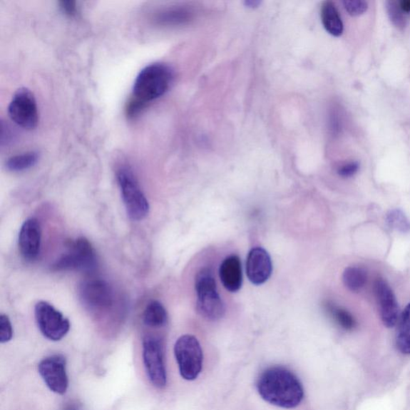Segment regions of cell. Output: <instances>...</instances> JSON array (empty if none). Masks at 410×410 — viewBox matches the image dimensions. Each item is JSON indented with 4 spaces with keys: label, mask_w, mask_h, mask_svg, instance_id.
<instances>
[{
    "label": "cell",
    "mask_w": 410,
    "mask_h": 410,
    "mask_svg": "<svg viewBox=\"0 0 410 410\" xmlns=\"http://www.w3.org/2000/svg\"><path fill=\"white\" fill-rule=\"evenodd\" d=\"M262 399L283 409H294L301 404L304 391L298 377L287 368L272 367L266 369L257 381Z\"/></svg>",
    "instance_id": "cell-1"
},
{
    "label": "cell",
    "mask_w": 410,
    "mask_h": 410,
    "mask_svg": "<svg viewBox=\"0 0 410 410\" xmlns=\"http://www.w3.org/2000/svg\"><path fill=\"white\" fill-rule=\"evenodd\" d=\"M173 81V70L167 64H149L136 76L132 97L148 106L164 96L170 88Z\"/></svg>",
    "instance_id": "cell-2"
},
{
    "label": "cell",
    "mask_w": 410,
    "mask_h": 410,
    "mask_svg": "<svg viewBox=\"0 0 410 410\" xmlns=\"http://www.w3.org/2000/svg\"><path fill=\"white\" fill-rule=\"evenodd\" d=\"M195 289L198 295V314L211 322L222 318L225 314V304L218 294L216 280L210 269L205 268L198 273Z\"/></svg>",
    "instance_id": "cell-3"
},
{
    "label": "cell",
    "mask_w": 410,
    "mask_h": 410,
    "mask_svg": "<svg viewBox=\"0 0 410 410\" xmlns=\"http://www.w3.org/2000/svg\"><path fill=\"white\" fill-rule=\"evenodd\" d=\"M174 354L180 376L186 381L198 379L203 368V350L196 337L186 334L175 342Z\"/></svg>",
    "instance_id": "cell-4"
},
{
    "label": "cell",
    "mask_w": 410,
    "mask_h": 410,
    "mask_svg": "<svg viewBox=\"0 0 410 410\" xmlns=\"http://www.w3.org/2000/svg\"><path fill=\"white\" fill-rule=\"evenodd\" d=\"M117 180L128 216L135 221L144 220L149 212V204L132 170L121 168L117 172Z\"/></svg>",
    "instance_id": "cell-5"
},
{
    "label": "cell",
    "mask_w": 410,
    "mask_h": 410,
    "mask_svg": "<svg viewBox=\"0 0 410 410\" xmlns=\"http://www.w3.org/2000/svg\"><path fill=\"white\" fill-rule=\"evenodd\" d=\"M97 267V257L92 244L86 237L71 242L68 252L52 265L55 271L79 270L86 272L94 271Z\"/></svg>",
    "instance_id": "cell-6"
},
{
    "label": "cell",
    "mask_w": 410,
    "mask_h": 410,
    "mask_svg": "<svg viewBox=\"0 0 410 410\" xmlns=\"http://www.w3.org/2000/svg\"><path fill=\"white\" fill-rule=\"evenodd\" d=\"M143 359L149 380L159 389L167 385L164 347L158 337L148 336L143 341Z\"/></svg>",
    "instance_id": "cell-7"
},
{
    "label": "cell",
    "mask_w": 410,
    "mask_h": 410,
    "mask_svg": "<svg viewBox=\"0 0 410 410\" xmlns=\"http://www.w3.org/2000/svg\"><path fill=\"white\" fill-rule=\"evenodd\" d=\"M35 315L39 329L48 340L61 341L70 330L68 319L46 302L36 304Z\"/></svg>",
    "instance_id": "cell-8"
},
{
    "label": "cell",
    "mask_w": 410,
    "mask_h": 410,
    "mask_svg": "<svg viewBox=\"0 0 410 410\" xmlns=\"http://www.w3.org/2000/svg\"><path fill=\"white\" fill-rule=\"evenodd\" d=\"M9 115L18 126L35 129L39 123V113L34 94L28 88L17 90L9 103Z\"/></svg>",
    "instance_id": "cell-9"
},
{
    "label": "cell",
    "mask_w": 410,
    "mask_h": 410,
    "mask_svg": "<svg viewBox=\"0 0 410 410\" xmlns=\"http://www.w3.org/2000/svg\"><path fill=\"white\" fill-rule=\"evenodd\" d=\"M39 374L51 391L63 395L67 392L68 377L66 360L61 355H52L43 359L38 366Z\"/></svg>",
    "instance_id": "cell-10"
},
{
    "label": "cell",
    "mask_w": 410,
    "mask_h": 410,
    "mask_svg": "<svg viewBox=\"0 0 410 410\" xmlns=\"http://www.w3.org/2000/svg\"><path fill=\"white\" fill-rule=\"evenodd\" d=\"M374 292L384 324L393 328L399 320V307L391 287L386 280L379 277L374 283Z\"/></svg>",
    "instance_id": "cell-11"
},
{
    "label": "cell",
    "mask_w": 410,
    "mask_h": 410,
    "mask_svg": "<svg viewBox=\"0 0 410 410\" xmlns=\"http://www.w3.org/2000/svg\"><path fill=\"white\" fill-rule=\"evenodd\" d=\"M80 294L83 302L92 309L106 310L113 304L112 288L101 278H91L83 282Z\"/></svg>",
    "instance_id": "cell-12"
},
{
    "label": "cell",
    "mask_w": 410,
    "mask_h": 410,
    "mask_svg": "<svg viewBox=\"0 0 410 410\" xmlns=\"http://www.w3.org/2000/svg\"><path fill=\"white\" fill-rule=\"evenodd\" d=\"M41 236V226L37 219L25 221L19 233V249L24 259L32 262L40 255Z\"/></svg>",
    "instance_id": "cell-13"
},
{
    "label": "cell",
    "mask_w": 410,
    "mask_h": 410,
    "mask_svg": "<svg viewBox=\"0 0 410 410\" xmlns=\"http://www.w3.org/2000/svg\"><path fill=\"white\" fill-rule=\"evenodd\" d=\"M246 272L253 285H260L268 281L272 272L269 252L260 247L252 249L247 258Z\"/></svg>",
    "instance_id": "cell-14"
},
{
    "label": "cell",
    "mask_w": 410,
    "mask_h": 410,
    "mask_svg": "<svg viewBox=\"0 0 410 410\" xmlns=\"http://www.w3.org/2000/svg\"><path fill=\"white\" fill-rule=\"evenodd\" d=\"M220 277L224 287L232 292L242 288L243 282L242 267L240 258L232 255L225 259L220 267Z\"/></svg>",
    "instance_id": "cell-15"
},
{
    "label": "cell",
    "mask_w": 410,
    "mask_h": 410,
    "mask_svg": "<svg viewBox=\"0 0 410 410\" xmlns=\"http://www.w3.org/2000/svg\"><path fill=\"white\" fill-rule=\"evenodd\" d=\"M193 11L184 6H170L162 9L153 16V21L159 26H178L190 22L193 18Z\"/></svg>",
    "instance_id": "cell-16"
},
{
    "label": "cell",
    "mask_w": 410,
    "mask_h": 410,
    "mask_svg": "<svg viewBox=\"0 0 410 410\" xmlns=\"http://www.w3.org/2000/svg\"><path fill=\"white\" fill-rule=\"evenodd\" d=\"M322 21L325 30L332 36L338 37L342 35L344 25L339 12L335 4L325 1L321 9Z\"/></svg>",
    "instance_id": "cell-17"
},
{
    "label": "cell",
    "mask_w": 410,
    "mask_h": 410,
    "mask_svg": "<svg viewBox=\"0 0 410 410\" xmlns=\"http://www.w3.org/2000/svg\"><path fill=\"white\" fill-rule=\"evenodd\" d=\"M396 344L401 354L410 355V304L407 305L399 318Z\"/></svg>",
    "instance_id": "cell-18"
},
{
    "label": "cell",
    "mask_w": 410,
    "mask_h": 410,
    "mask_svg": "<svg viewBox=\"0 0 410 410\" xmlns=\"http://www.w3.org/2000/svg\"><path fill=\"white\" fill-rule=\"evenodd\" d=\"M342 281L349 290L359 292L367 284L368 273L361 267L349 266L343 272Z\"/></svg>",
    "instance_id": "cell-19"
},
{
    "label": "cell",
    "mask_w": 410,
    "mask_h": 410,
    "mask_svg": "<svg viewBox=\"0 0 410 410\" xmlns=\"http://www.w3.org/2000/svg\"><path fill=\"white\" fill-rule=\"evenodd\" d=\"M143 319L148 327L160 328L164 327L167 322V311L161 303L153 301L147 305Z\"/></svg>",
    "instance_id": "cell-20"
},
{
    "label": "cell",
    "mask_w": 410,
    "mask_h": 410,
    "mask_svg": "<svg viewBox=\"0 0 410 410\" xmlns=\"http://www.w3.org/2000/svg\"><path fill=\"white\" fill-rule=\"evenodd\" d=\"M324 309L329 316L341 328L347 331H352L356 329L357 323L354 317L350 312L342 307H337L334 303L327 302Z\"/></svg>",
    "instance_id": "cell-21"
},
{
    "label": "cell",
    "mask_w": 410,
    "mask_h": 410,
    "mask_svg": "<svg viewBox=\"0 0 410 410\" xmlns=\"http://www.w3.org/2000/svg\"><path fill=\"white\" fill-rule=\"evenodd\" d=\"M39 160L36 152H28L11 156L6 162V167L11 172H22L34 167Z\"/></svg>",
    "instance_id": "cell-22"
},
{
    "label": "cell",
    "mask_w": 410,
    "mask_h": 410,
    "mask_svg": "<svg viewBox=\"0 0 410 410\" xmlns=\"http://www.w3.org/2000/svg\"><path fill=\"white\" fill-rule=\"evenodd\" d=\"M386 222L389 227L399 232L407 233L410 231V221L399 208H395L387 213Z\"/></svg>",
    "instance_id": "cell-23"
},
{
    "label": "cell",
    "mask_w": 410,
    "mask_h": 410,
    "mask_svg": "<svg viewBox=\"0 0 410 410\" xmlns=\"http://www.w3.org/2000/svg\"><path fill=\"white\" fill-rule=\"evenodd\" d=\"M386 9L390 21L396 26V28L403 29L408 23L407 15L400 9L399 1L389 0L386 2Z\"/></svg>",
    "instance_id": "cell-24"
},
{
    "label": "cell",
    "mask_w": 410,
    "mask_h": 410,
    "mask_svg": "<svg viewBox=\"0 0 410 410\" xmlns=\"http://www.w3.org/2000/svg\"><path fill=\"white\" fill-rule=\"evenodd\" d=\"M344 9L352 16H359L366 13L369 4L363 0H344L342 2Z\"/></svg>",
    "instance_id": "cell-25"
},
{
    "label": "cell",
    "mask_w": 410,
    "mask_h": 410,
    "mask_svg": "<svg viewBox=\"0 0 410 410\" xmlns=\"http://www.w3.org/2000/svg\"><path fill=\"white\" fill-rule=\"evenodd\" d=\"M12 337L13 329L10 319L8 316L2 314L0 316V342H9Z\"/></svg>",
    "instance_id": "cell-26"
},
{
    "label": "cell",
    "mask_w": 410,
    "mask_h": 410,
    "mask_svg": "<svg viewBox=\"0 0 410 410\" xmlns=\"http://www.w3.org/2000/svg\"><path fill=\"white\" fill-rule=\"evenodd\" d=\"M145 103L135 100L131 97L126 106V115L130 119H133L139 116L147 107Z\"/></svg>",
    "instance_id": "cell-27"
},
{
    "label": "cell",
    "mask_w": 410,
    "mask_h": 410,
    "mask_svg": "<svg viewBox=\"0 0 410 410\" xmlns=\"http://www.w3.org/2000/svg\"><path fill=\"white\" fill-rule=\"evenodd\" d=\"M359 168L360 165L359 162H349L347 164H344L338 168L337 173L342 178H352L357 172H359Z\"/></svg>",
    "instance_id": "cell-28"
},
{
    "label": "cell",
    "mask_w": 410,
    "mask_h": 410,
    "mask_svg": "<svg viewBox=\"0 0 410 410\" xmlns=\"http://www.w3.org/2000/svg\"><path fill=\"white\" fill-rule=\"evenodd\" d=\"M61 9L65 14L69 16H74L77 13L76 2L71 0H63L60 2Z\"/></svg>",
    "instance_id": "cell-29"
},
{
    "label": "cell",
    "mask_w": 410,
    "mask_h": 410,
    "mask_svg": "<svg viewBox=\"0 0 410 410\" xmlns=\"http://www.w3.org/2000/svg\"><path fill=\"white\" fill-rule=\"evenodd\" d=\"M400 9L407 16L410 14V0H401L399 1Z\"/></svg>",
    "instance_id": "cell-30"
},
{
    "label": "cell",
    "mask_w": 410,
    "mask_h": 410,
    "mask_svg": "<svg viewBox=\"0 0 410 410\" xmlns=\"http://www.w3.org/2000/svg\"><path fill=\"white\" fill-rule=\"evenodd\" d=\"M260 4L259 1H246L245 5L248 6L249 8H257V6Z\"/></svg>",
    "instance_id": "cell-31"
},
{
    "label": "cell",
    "mask_w": 410,
    "mask_h": 410,
    "mask_svg": "<svg viewBox=\"0 0 410 410\" xmlns=\"http://www.w3.org/2000/svg\"><path fill=\"white\" fill-rule=\"evenodd\" d=\"M64 410H79V407L75 404H71L65 408Z\"/></svg>",
    "instance_id": "cell-32"
}]
</instances>
